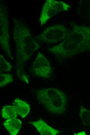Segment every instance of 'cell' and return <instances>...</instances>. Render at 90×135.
<instances>
[{
  "label": "cell",
  "mask_w": 90,
  "mask_h": 135,
  "mask_svg": "<svg viewBox=\"0 0 90 135\" xmlns=\"http://www.w3.org/2000/svg\"><path fill=\"white\" fill-rule=\"evenodd\" d=\"M86 133L85 131H82L78 133L76 135H86Z\"/></svg>",
  "instance_id": "5bb4252c"
},
{
  "label": "cell",
  "mask_w": 90,
  "mask_h": 135,
  "mask_svg": "<svg viewBox=\"0 0 90 135\" xmlns=\"http://www.w3.org/2000/svg\"><path fill=\"white\" fill-rule=\"evenodd\" d=\"M79 115L84 125L90 126V111L81 106Z\"/></svg>",
  "instance_id": "7c38bea8"
},
{
  "label": "cell",
  "mask_w": 90,
  "mask_h": 135,
  "mask_svg": "<svg viewBox=\"0 0 90 135\" xmlns=\"http://www.w3.org/2000/svg\"><path fill=\"white\" fill-rule=\"evenodd\" d=\"M70 31L64 25L56 24L46 28L34 38L36 42L48 44L55 43L64 40Z\"/></svg>",
  "instance_id": "3957f363"
},
{
  "label": "cell",
  "mask_w": 90,
  "mask_h": 135,
  "mask_svg": "<svg viewBox=\"0 0 90 135\" xmlns=\"http://www.w3.org/2000/svg\"><path fill=\"white\" fill-rule=\"evenodd\" d=\"M29 123L35 127L41 135H56L61 133L60 131L51 127L42 119L31 122Z\"/></svg>",
  "instance_id": "52a82bcc"
},
{
  "label": "cell",
  "mask_w": 90,
  "mask_h": 135,
  "mask_svg": "<svg viewBox=\"0 0 90 135\" xmlns=\"http://www.w3.org/2000/svg\"><path fill=\"white\" fill-rule=\"evenodd\" d=\"M17 114L13 106H4L1 111L2 118L5 119L16 118Z\"/></svg>",
  "instance_id": "30bf717a"
},
{
  "label": "cell",
  "mask_w": 90,
  "mask_h": 135,
  "mask_svg": "<svg viewBox=\"0 0 90 135\" xmlns=\"http://www.w3.org/2000/svg\"><path fill=\"white\" fill-rule=\"evenodd\" d=\"M37 100L50 113L60 115L65 113L67 107L65 94L54 88H43L37 91Z\"/></svg>",
  "instance_id": "7a4b0ae2"
},
{
  "label": "cell",
  "mask_w": 90,
  "mask_h": 135,
  "mask_svg": "<svg viewBox=\"0 0 90 135\" xmlns=\"http://www.w3.org/2000/svg\"><path fill=\"white\" fill-rule=\"evenodd\" d=\"M12 30L16 48V71L18 77L26 83H29L24 66L32 55L41 46L31 35L29 30L24 23L14 18Z\"/></svg>",
  "instance_id": "6da1fadb"
},
{
  "label": "cell",
  "mask_w": 90,
  "mask_h": 135,
  "mask_svg": "<svg viewBox=\"0 0 90 135\" xmlns=\"http://www.w3.org/2000/svg\"><path fill=\"white\" fill-rule=\"evenodd\" d=\"M13 75L10 73H0V87L6 85L13 82Z\"/></svg>",
  "instance_id": "4fadbf2b"
},
{
  "label": "cell",
  "mask_w": 90,
  "mask_h": 135,
  "mask_svg": "<svg viewBox=\"0 0 90 135\" xmlns=\"http://www.w3.org/2000/svg\"><path fill=\"white\" fill-rule=\"evenodd\" d=\"M12 106L17 114L22 118H24L30 111L29 105L25 101L19 98L15 99Z\"/></svg>",
  "instance_id": "ba28073f"
},
{
  "label": "cell",
  "mask_w": 90,
  "mask_h": 135,
  "mask_svg": "<svg viewBox=\"0 0 90 135\" xmlns=\"http://www.w3.org/2000/svg\"><path fill=\"white\" fill-rule=\"evenodd\" d=\"M12 67L11 63L8 61L2 54L0 55V73L11 71Z\"/></svg>",
  "instance_id": "8fae6325"
},
{
  "label": "cell",
  "mask_w": 90,
  "mask_h": 135,
  "mask_svg": "<svg viewBox=\"0 0 90 135\" xmlns=\"http://www.w3.org/2000/svg\"><path fill=\"white\" fill-rule=\"evenodd\" d=\"M9 22L6 7L0 4V44L8 56L12 59V56L9 45L10 36L9 31Z\"/></svg>",
  "instance_id": "5b68a950"
},
{
  "label": "cell",
  "mask_w": 90,
  "mask_h": 135,
  "mask_svg": "<svg viewBox=\"0 0 90 135\" xmlns=\"http://www.w3.org/2000/svg\"><path fill=\"white\" fill-rule=\"evenodd\" d=\"M32 70L35 75L44 78L51 77L52 70L49 60L40 52H39L32 65Z\"/></svg>",
  "instance_id": "8992f818"
},
{
  "label": "cell",
  "mask_w": 90,
  "mask_h": 135,
  "mask_svg": "<svg viewBox=\"0 0 90 135\" xmlns=\"http://www.w3.org/2000/svg\"><path fill=\"white\" fill-rule=\"evenodd\" d=\"M71 7L70 5L62 1L46 0L42 7L39 19L41 25L45 24L52 17L68 10Z\"/></svg>",
  "instance_id": "277c9868"
},
{
  "label": "cell",
  "mask_w": 90,
  "mask_h": 135,
  "mask_svg": "<svg viewBox=\"0 0 90 135\" xmlns=\"http://www.w3.org/2000/svg\"><path fill=\"white\" fill-rule=\"evenodd\" d=\"M3 125L11 135H16L22 126L21 121L16 118L8 119L3 123Z\"/></svg>",
  "instance_id": "9c48e42d"
}]
</instances>
